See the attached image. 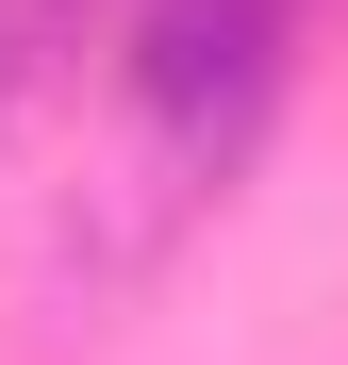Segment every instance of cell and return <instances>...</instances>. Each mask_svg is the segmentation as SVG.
<instances>
[{
	"instance_id": "1",
	"label": "cell",
	"mask_w": 348,
	"mask_h": 365,
	"mask_svg": "<svg viewBox=\"0 0 348 365\" xmlns=\"http://www.w3.org/2000/svg\"><path fill=\"white\" fill-rule=\"evenodd\" d=\"M265 34H282V0H149L133 100L166 116V133H232V116L265 100Z\"/></svg>"
},
{
	"instance_id": "2",
	"label": "cell",
	"mask_w": 348,
	"mask_h": 365,
	"mask_svg": "<svg viewBox=\"0 0 348 365\" xmlns=\"http://www.w3.org/2000/svg\"><path fill=\"white\" fill-rule=\"evenodd\" d=\"M33 17H67V0H33Z\"/></svg>"
}]
</instances>
